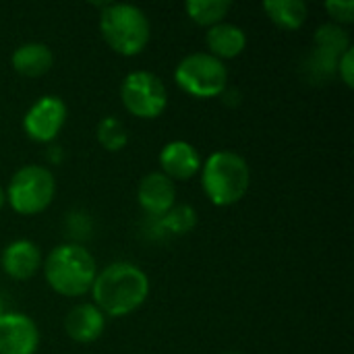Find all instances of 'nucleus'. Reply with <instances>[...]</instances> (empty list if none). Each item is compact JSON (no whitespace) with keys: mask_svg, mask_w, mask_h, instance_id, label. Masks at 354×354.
I'll use <instances>...</instances> for the list:
<instances>
[{"mask_svg":"<svg viewBox=\"0 0 354 354\" xmlns=\"http://www.w3.org/2000/svg\"><path fill=\"white\" fill-rule=\"evenodd\" d=\"M93 305L106 317L133 315L149 297L147 274L131 261H114L97 272L91 286Z\"/></svg>","mask_w":354,"mask_h":354,"instance_id":"f257e3e1","label":"nucleus"},{"mask_svg":"<svg viewBox=\"0 0 354 354\" xmlns=\"http://www.w3.org/2000/svg\"><path fill=\"white\" fill-rule=\"evenodd\" d=\"M48 286L66 299H79L91 292L97 276L95 257L79 243H62L54 247L41 263Z\"/></svg>","mask_w":354,"mask_h":354,"instance_id":"f03ea898","label":"nucleus"},{"mask_svg":"<svg viewBox=\"0 0 354 354\" xmlns=\"http://www.w3.org/2000/svg\"><path fill=\"white\" fill-rule=\"evenodd\" d=\"M201 189L216 207L239 203L251 185V168L243 156L230 149L214 151L201 164Z\"/></svg>","mask_w":354,"mask_h":354,"instance_id":"7ed1b4c3","label":"nucleus"},{"mask_svg":"<svg viewBox=\"0 0 354 354\" xmlns=\"http://www.w3.org/2000/svg\"><path fill=\"white\" fill-rule=\"evenodd\" d=\"M100 33L112 52L131 58L147 48L151 23L139 6L108 2L100 15Z\"/></svg>","mask_w":354,"mask_h":354,"instance_id":"20e7f679","label":"nucleus"},{"mask_svg":"<svg viewBox=\"0 0 354 354\" xmlns=\"http://www.w3.org/2000/svg\"><path fill=\"white\" fill-rule=\"evenodd\" d=\"M4 193L12 212L19 216H37L52 205L56 195V178L46 166L27 164L10 176Z\"/></svg>","mask_w":354,"mask_h":354,"instance_id":"39448f33","label":"nucleus"},{"mask_svg":"<svg viewBox=\"0 0 354 354\" xmlns=\"http://www.w3.org/2000/svg\"><path fill=\"white\" fill-rule=\"evenodd\" d=\"M174 83L193 97L212 100L224 95L228 87V68L207 52H193L176 64Z\"/></svg>","mask_w":354,"mask_h":354,"instance_id":"423d86ee","label":"nucleus"},{"mask_svg":"<svg viewBox=\"0 0 354 354\" xmlns=\"http://www.w3.org/2000/svg\"><path fill=\"white\" fill-rule=\"evenodd\" d=\"M120 100L129 114L141 120H153L168 108V89L158 75L133 71L120 83Z\"/></svg>","mask_w":354,"mask_h":354,"instance_id":"0eeeda50","label":"nucleus"},{"mask_svg":"<svg viewBox=\"0 0 354 354\" xmlns=\"http://www.w3.org/2000/svg\"><path fill=\"white\" fill-rule=\"evenodd\" d=\"M68 108L58 95L37 97L23 116V131L35 143H52L66 124Z\"/></svg>","mask_w":354,"mask_h":354,"instance_id":"6e6552de","label":"nucleus"},{"mask_svg":"<svg viewBox=\"0 0 354 354\" xmlns=\"http://www.w3.org/2000/svg\"><path fill=\"white\" fill-rule=\"evenodd\" d=\"M39 348L37 324L19 311L0 317V354H35Z\"/></svg>","mask_w":354,"mask_h":354,"instance_id":"1a4fd4ad","label":"nucleus"},{"mask_svg":"<svg viewBox=\"0 0 354 354\" xmlns=\"http://www.w3.org/2000/svg\"><path fill=\"white\" fill-rule=\"evenodd\" d=\"M158 162L162 168L160 172L174 183V180H189L195 174H199L203 158L193 143L176 139V141H168L160 149Z\"/></svg>","mask_w":354,"mask_h":354,"instance_id":"9d476101","label":"nucleus"},{"mask_svg":"<svg viewBox=\"0 0 354 354\" xmlns=\"http://www.w3.org/2000/svg\"><path fill=\"white\" fill-rule=\"evenodd\" d=\"M137 203L149 218L158 220L176 205V187L166 174L149 172L139 180Z\"/></svg>","mask_w":354,"mask_h":354,"instance_id":"9b49d317","label":"nucleus"},{"mask_svg":"<svg viewBox=\"0 0 354 354\" xmlns=\"http://www.w3.org/2000/svg\"><path fill=\"white\" fill-rule=\"evenodd\" d=\"M41 251L33 241L27 239H17L12 243H8L2 249L0 255V268L2 272L17 282H25L29 278H33L39 270H41Z\"/></svg>","mask_w":354,"mask_h":354,"instance_id":"f8f14e48","label":"nucleus"},{"mask_svg":"<svg viewBox=\"0 0 354 354\" xmlns=\"http://www.w3.org/2000/svg\"><path fill=\"white\" fill-rule=\"evenodd\" d=\"M64 330L73 342L91 344L102 338L106 330V315L93 303H79L66 313Z\"/></svg>","mask_w":354,"mask_h":354,"instance_id":"ddd939ff","label":"nucleus"},{"mask_svg":"<svg viewBox=\"0 0 354 354\" xmlns=\"http://www.w3.org/2000/svg\"><path fill=\"white\" fill-rule=\"evenodd\" d=\"M205 44H207V54H212L224 62V60H232L245 52L247 33L243 27L228 23V21H222V23L207 29Z\"/></svg>","mask_w":354,"mask_h":354,"instance_id":"4468645a","label":"nucleus"},{"mask_svg":"<svg viewBox=\"0 0 354 354\" xmlns=\"http://www.w3.org/2000/svg\"><path fill=\"white\" fill-rule=\"evenodd\" d=\"M10 64L21 77L37 79L44 77L54 66V52L50 50V46L41 41H25L19 48H15Z\"/></svg>","mask_w":354,"mask_h":354,"instance_id":"2eb2a0df","label":"nucleus"},{"mask_svg":"<svg viewBox=\"0 0 354 354\" xmlns=\"http://www.w3.org/2000/svg\"><path fill=\"white\" fill-rule=\"evenodd\" d=\"M263 10L268 19L284 31L301 29L309 15V6L303 0H266Z\"/></svg>","mask_w":354,"mask_h":354,"instance_id":"dca6fc26","label":"nucleus"},{"mask_svg":"<svg viewBox=\"0 0 354 354\" xmlns=\"http://www.w3.org/2000/svg\"><path fill=\"white\" fill-rule=\"evenodd\" d=\"M232 8V2L228 0H189L185 4L187 17L201 27H214L222 23Z\"/></svg>","mask_w":354,"mask_h":354,"instance_id":"f3484780","label":"nucleus"},{"mask_svg":"<svg viewBox=\"0 0 354 354\" xmlns=\"http://www.w3.org/2000/svg\"><path fill=\"white\" fill-rule=\"evenodd\" d=\"M313 48L340 58L348 48H351V35L344 27L336 25V23H326L322 27H317L315 35H313Z\"/></svg>","mask_w":354,"mask_h":354,"instance_id":"a211bd4d","label":"nucleus"},{"mask_svg":"<svg viewBox=\"0 0 354 354\" xmlns=\"http://www.w3.org/2000/svg\"><path fill=\"white\" fill-rule=\"evenodd\" d=\"M95 137H97V143L110 151V153H116V151H122L129 143V133H127V127L124 122L118 118V116H104L100 122H97V129H95Z\"/></svg>","mask_w":354,"mask_h":354,"instance_id":"6ab92c4d","label":"nucleus"},{"mask_svg":"<svg viewBox=\"0 0 354 354\" xmlns=\"http://www.w3.org/2000/svg\"><path fill=\"white\" fill-rule=\"evenodd\" d=\"M156 224L162 232L170 236H183L191 232L197 224V212L191 205H174L166 216L158 218Z\"/></svg>","mask_w":354,"mask_h":354,"instance_id":"aec40b11","label":"nucleus"},{"mask_svg":"<svg viewBox=\"0 0 354 354\" xmlns=\"http://www.w3.org/2000/svg\"><path fill=\"white\" fill-rule=\"evenodd\" d=\"M336 64H338V58H334V56H330V54L313 48L311 54H309V58H307V64L305 66H307L309 77L315 83H319V81H330L336 75Z\"/></svg>","mask_w":354,"mask_h":354,"instance_id":"412c9836","label":"nucleus"},{"mask_svg":"<svg viewBox=\"0 0 354 354\" xmlns=\"http://www.w3.org/2000/svg\"><path fill=\"white\" fill-rule=\"evenodd\" d=\"M326 10L332 17V21L340 27L354 23L353 0H330V2H326Z\"/></svg>","mask_w":354,"mask_h":354,"instance_id":"4be33fe9","label":"nucleus"},{"mask_svg":"<svg viewBox=\"0 0 354 354\" xmlns=\"http://www.w3.org/2000/svg\"><path fill=\"white\" fill-rule=\"evenodd\" d=\"M336 75L340 77V81L353 89L354 85V48L351 46L340 58H338V64H336Z\"/></svg>","mask_w":354,"mask_h":354,"instance_id":"5701e85b","label":"nucleus"},{"mask_svg":"<svg viewBox=\"0 0 354 354\" xmlns=\"http://www.w3.org/2000/svg\"><path fill=\"white\" fill-rule=\"evenodd\" d=\"M4 203H6V193H4V187L0 185V209L4 207Z\"/></svg>","mask_w":354,"mask_h":354,"instance_id":"b1692460","label":"nucleus"},{"mask_svg":"<svg viewBox=\"0 0 354 354\" xmlns=\"http://www.w3.org/2000/svg\"><path fill=\"white\" fill-rule=\"evenodd\" d=\"M6 313V309H4V301H2V297H0V317Z\"/></svg>","mask_w":354,"mask_h":354,"instance_id":"393cba45","label":"nucleus"},{"mask_svg":"<svg viewBox=\"0 0 354 354\" xmlns=\"http://www.w3.org/2000/svg\"><path fill=\"white\" fill-rule=\"evenodd\" d=\"M228 354H239V353H228Z\"/></svg>","mask_w":354,"mask_h":354,"instance_id":"a878e982","label":"nucleus"}]
</instances>
